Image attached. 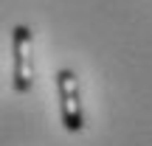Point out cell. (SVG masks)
Segmentation results:
<instances>
[{
	"label": "cell",
	"mask_w": 152,
	"mask_h": 146,
	"mask_svg": "<svg viewBox=\"0 0 152 146\" xmlns=\"http://www.w3.org/2000/svg\"><path fill=\"white\" fill-rule=\"evenodd\" d=\"M34 37L28 25H14L11 31V54H14V70H11V84L17 93H28L34 84Z\"/></svg>",
	"instance_id": "obj_1"
},
{
	"label": "cell",
	"mask_w": 152,
	"mask_h": 146,
	"mask_svg": "<svg viewBox=\"0 0 152 146\" xmlns=\"http://www.w3.org/2000/svg\"><path fill=\"white\" fill-rule=\"evenodd\" d=\"M56 93H59V115L68 132L85 129V113H82V96H79V79L73 70L56 73Z\"/></svg>",
	"instance_id": "obj_2"
}]
</instances>
